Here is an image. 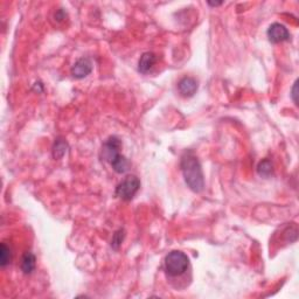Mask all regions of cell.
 <instances>
[{
  "instance_id": "cell-1",
  "label": "cell",
  "mask_w": 299,
  "mask_h": 299,
  "mask_svg": "<svg viewBox=\"0 0 299 299\" xmlns=\"http://www.w3.org/2000/svg\"><path fill=\"white\" fill-rule=\"evenodd\" d=\"M180 167L185 182L193 192L200 193L205 188V179L201 169V164L192 151H186L181 157Z\"/></svg>"
},
{
  "instance_id": "cell-2",
  "label": "cell",
  "mask_w": 299,
  "mask_h": 299,
  "mask_svg": "<svg viewBox=\"0 0 299 299\" xmlns=\"http://www.w3.org/2000/svg\"><path fill=\"white\" fill-rule=\"evenodd\" d=\"M122 142L118 137H109L102 146V157L111 165L116 173H125L130 169V161L121 154Z\"/></svg>"
},
{
  "instance_id": "cell-3",
  "label": "cell",
  "mask_w": 299,
  "mask_h": 299,
  "mask_svg": "<svg viewBox=\"0 0 299 299\" xmlns=\"http://www.w3.org/2000/svg\"><path fill=\"white\" fill-rule=\"evenodd\" d=\"M190 267V258L182 251H171L165 258V271L169 276H181Z\"/></svg>"
},
{
  "instance_id": "cell-4",
  "label": "cell",
  "mask_w": 299,
  "mask_h": 299,
  "mask_svg": "<svg viewBox=\"0 0 299 299\" xmlns=\"http://www.w3.org/2000/svg\"><path fill=\"white\" fill-rule=\"evenodd\" d=\"M140 188V180L136 175H128L116 187V196L124 201H130L134 198Z\"/></svg>"
},
{
  "instance_id": "cell-5",
  "label": "cell",
  "mask_w": 299,
  "mask_h": 299,
  "mask_svg": "<svg viewBox=\"0 0 299 299\" xmlns=\"http://www.w3.org/2000/svg\"><path fill=\"white\" fill-rule=\"evenodd\" d=\"M269 41L273 43H279L290 40V32L285 26L279 22H274L268 28Z\"/></svg>"
},
{
  "instance_id": "cell-6",
  "label": "cell",
  "mask_w": 299,
  "mask_h": 299,
  "mask_svg": "<svg viewBox=\"0 0 299 299\" xmlns=\"http://www.w3.org/2000/svg\"><path fill=\"white\" fill-rule=\"evenodd\" d=\"M92 71V62L88 58H81L71 67L70 73L75 79H85Z\"/></svg>"
},
{
  "instance_id": "cell-7",
  "label": "cell",
  "mask_w": 299,
  "mask_h": 299,
  "mask_svg": "<svg viewBox=\"0 0 299 299\" xmlns=\"http://www.w3.org/2000/svg\"><path fill=\"white\" fill-rule=\"evenodd\" d=\"M178 89L179 92L181 94V96L184 97H192L195 95L196 90H198V82L193 77H184L179 81L178 83Z\"/></svg>"
},
{
  "instance_id": "cell-8",
  "label": "cell",
  "mask_w": 299,
  "mask_h": 299,
  "mask_svg": "<svg viewBox=\"0 0 299 299\" xmlns=\"http://www.w3.org/2000/svg\"><path fill=\"white\" fill-rule=\"evenodd\" d=\"M155 61H157V56H155L154 53L152 52L144 53L142 56H140L138 61V70L142 74H146L148 71L152 69Z\"/></svg>"
},
{
  "instance_id": "cell-9",
  "label": "cell",
  "mask_w": 299,
  "mask_h": 299,
  "mask_svg": "<svg viewBox=\"0 0 299 299\" xmlns=\"http://www.w3.org/2000/svg\"><path fill=\"white\" fill-rule=\"evenodd\" d=\"M37 267V258L31 251H26L21 258V270L25 275L32 274Z\"/></svg>"
},
{
  "instance_id": "cell-10",
  "label": "cell",
  "mask_w": 299,
  "mask_h": 299,
  "mask_svg": "<svg viewBox=\"0 0 299 299\" xmlns=\"http://www.w3.org/2000/svg\"><path fill=\"white\" fill-rule=\"evenodd\" d=\"M68 151V144L64 139L58 138L53 146V157L55 159H62Z\"/></svg>"
},
{
  "instance_id": "cell-11",
  "label": "cell",
  "mask_w": 299,
  "mask_h": 299,
  "mask_svg": "<svg viewBox=\"0 0 299 299\" xmlns=\"http://www.w3.org/2000/svg\"><path fill=\"white\" fill-rule=\"evenodd\" d=\"M257 172L263 178H269L274 173L273 163L269 159H263L262 161H259L258 166H257Z\"/></svg>"
},
{
  "instance_id": "cell-12",
  "label": "cell",
  "mask_w": 299,
  "mask_h": 299,
  "mask_svg": "<svg viewBox=\"0 0 299 299\" xmlns=\"http://www.w3.org/2000/svg\"><path fill=\"white\" fill-rule=\"evenodd\" d=\"M12 261V253H11V248L7 246V244L2 242L0 244V265L1 268L7 267Z\"/></svg>"
},
{
  "instance_id": "cell-13",
  "label": "cell",
  "mask_w": 299,
  "mask_h": 299,
  "mask_svg": "<svg viewBox=\"0 0 299 299\" xmlns=\"http://www.w3.org/2000/svg\"><path fill=\"white\" fill-rule=\"evenodd\" d=\"M125 238V230L123 228L118 229L117 232L115 233L112 236V240H111V247L115 250H118L119 247L122 246V243H123Z\"/></svg>"
},
{
  "instance_id": "cell-14",
  "label": "cell",
  "mask_w": 299,
  "mask_h": 299,
  "mask_svg": "<svg viewBox=\"0 0 299 299\" xmlns=\"http://www.w3.org/2000/svg\"><path fill=\"white\" fill-rule=\"evenodd\" d=\"M297 86H298V81H296L294 88H292V94H291L292 100H294V102H295L296 104H298L297 103V102H298V100H297Z\"/></svg>"
},
{
  "instance_id": "cell-15",
  "label": "cell",
  "mask_w": 299,
  "mask_h": 299,
  "mask_svg": "<svg viewBox=\"0 0 299 299\" xmlns=\"http://www.w3.org/2000/svg\"><path fill=\"white\" fill-rule=\"evenodd\" d=\"M208 5H211V6H220V5H222V1H219V2L208 1Z\"/></svg>"
}]
</instances>
